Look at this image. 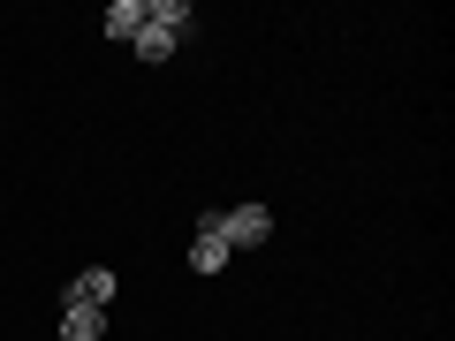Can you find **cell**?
<instances>
[{
	"mask_svg": "<svg viewBox=\"0 0 455 341\" xmlns=\"http://www.w3.org/2000/svg\"><path fill=\"white\" fill-rule=\"evenodd\" d=\"M212 227H220L228 250H259L266 235H274V212L266 205H228V212H212Z\"/></svg>",
	"mask_w": 455,
	"mask_h": 341,
	"instance_id": "cell-1",
	"label": "cell"
},
{
	"mask_svg": "<svg viewBox=\"0 0 455 341\" xmlns=\"http://www.w3.org/2000/svg\"><path fill=\"white\" fill-rule=\"evenodd\" d=\"M114 289H122V281H114V266H84V274L61 289V304H92V311H107Z\"/></svg>",
	"mask_w": 455,
	"mask_h": 341,
	"instance_id": "cell-2",
	"label": "cell"
},
{
	"mask_svg": "<svg viewBox=\"0 0 455 341\" xmlns=\"http://www.w3.org/2000/svg\"><path fill=\"white\" fill-rule=\"evenodd\" d=\"M228 258H235V250L220 243V227H212V212H197V235H190V266H197V274H228Z\"/></svg>",
	"mask_w": 455,
	"mask_h": 341,
	"instance_id": "cell-3",
	"label": "cell"
},
{
	"mask_svg": "<svg viewBox=\"0 0 455 341\" xmlns=\"http://www.w3.org/2000/svg\"><path fill=\"white\" fill-rule=\"evenodd\" d=\"M145 23H152V31H167L175 46H182V38H197V8H190V0H145Z\"/></svg>",
	"mask_w": 455,
	"mask_h": 341,
	"instance_id": "cell-4",
	"label": "cell"
},
{
	"mask_svg": "<svg viewBox=\"0 0 455 341\" xmlns=\"http://www.w3.org/2000/svg\"><path fill=\"white\" fill-rule=\"evenodd\" d=\"M61 341H107V311H92V304H61Z\"/></svg>",
	"mask_w": 455,
	"mask_h": 341,
	"instance_id": "cell-5",
	"label": "cell"
},
{
	"mask_svg": "<svg viewBox=\"0 0 455 341\" xmlns=\"http://www.w3.org/2000/svg\"><path fill=\"white\" fill-rule=\"evenodd\" d=\"M99 23H107V38H122V46H130V38L145 31V0H114V8H107Z\"/></svg>",
	"mask_w": 455,
	"mask_h": 341,
	"instance_id": "cell-6",
	"label": "cell"
},
{
	"mask_svg": "<svg viewBox=\"0 0 455 341\" xmlns=\"http://www.w3.org/2000/svg\"><path fill=\"white\" fill-rule=\"evenodd\" d=\"M130 46H137V61H175V38H167V31H152V23L130 38Z\"/></svg>",
	"mask_w": 455,
	"mask_h": 341,
	"instance_id": "cell-7",
	"label": "cell"
}]
</instances>
